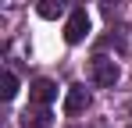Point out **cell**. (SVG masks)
<instances>
[{
    "instance_id": "cell-6",
    "label": "cell",
    "mask_w": 132,
    "mask_h": 128,
    "mask_svg": "<svg viewBox=\"0 0 132 128\" xmlns=\"http://www.w3.org/2000/svg\"><path fill=\"white\" fill-rule=\"evenodd\" d=\"M39 18H46V21H54L57 14H64V0H39Z\"/></svg>"
},
{
    "instance_id": "cell-1",
    "label": "cell",
    "mask_w": 132,
    "mask_h": 128,
    "mask_svg": "<svg viewBox=\"0 0 132 128\" xmlns=\"http://www.w3.org/2000/svg\"><path fill=\"white\" fill-rule=\"evenodd\" d=\"M89 75H93V82H96V85L111 89V85L121 78V68H118V61H114V57H93V68H89Z\"/></svg>"
},
{
    "instance_id": "cell-5",
    "label": "cell",
    "mask_w": 132,
    "mask_h": 128,
    "mask_svg": "<svg viewBox=\"0 0 132 128\" xmlns=\"http://www.w3.org/2000/svg\"><path fill=\"white\" fill-rule=\"evenodd\" d=\"M22 128H50V110L43 103L36 110H22Z\"/></svg>"
},
{
    "instance_id": "cell-2",
    "label": "cell",
    "mask_w": 132,
    "mask_h": 128,
    "mask_svg": "<svg viewBox=\"0 0 132 128\" xmlns=\"http://www.w3.org/2000/svg\"><path fill=\"white\" fill-rule=\"evenodd\" d=\"M86 36H89V14L79 7V11H71L68 21H64V39L68 43H82Z\"/></svg>"
},
{
    "instance_id": "cell-3",
    "label": "cell",
    "mask_w": 132,
    "mask_h": 128,
    "mask_svg": "<svg viewBox=\"0 0 132 128\" xmlns=\"http://www.w3.org/2000/svg\"><path fill=\"white\" fill-rule=\"evenodd\" d=\"M86 107H89V93H86V85H71V89L64 93V114H68V117H79Z\"/></svg>"
},
{
    "instance_id": "cell-4",
    "label": "cell",
    "mask_w": 132,
    "mask_h": 128,
    "mask_svg": "<svg viewBox=\"0 0 132 128\" xmlns=\"http://www.w3.org/2000/svg\"><path fill=\"white\" fill-rule=\"evenodd\" d=\"M29 100H32V103H54V100H57V85L50 82V78H36V82L29 85Z\"/></svg>"
},
{
    "instance_id": "cell-7",
    "label": "cell",
    "mask_w": 132,
    "mask_h": 128,
    "mask_svg": "<svg viewBox=\"0 0 132 128\" xmlns=\"http://www.w3.org/2000/svg\"><path fill=\"white\" fill-rule=\"evenodd\" d=\"M0 96H4V100H14V96H18V78H14V71H4V89H0Z\"/></svg>"
}]
</instances>
